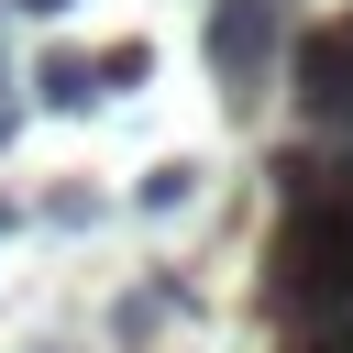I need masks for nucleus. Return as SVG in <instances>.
Returning a JSON list of instances; mask_svg holds the SVG:
<instances>
[{
	"mask_svg": "<svg viewBox=\"0 0 353 353\" xmlns=\"http://www.w3.org/2000/svg\"><path fill=\"white\" fill-rule=\"evenodd\" d=\"M265 309L298 342H342L353 353V154H287V232L265 265Z\"/></svg>",
	"mask_w": 353,
	"mask_h": 353,
	"instance_id": "f257e3e1",
	"label": "nucleus"
},
{
	"mask_svg": "<svg viewBox=\"0 0 353 353\" xmlns=\"http://www.w3.org/2000/svg\"><path fill=\"white\" fill-rule=\"evenodd\" d=\"M276 66H287V0H210V77H221V99L254 110Z\"/></svg>",
	"mask_w": 353,
	"mask_h": 353,
	"instance_id": "f03ea898",
	"label": "nucleus"
},
{
	"mask_svg": "<svg viewBox=\"0 0 353 353\" xmlns=\"http://www.w3.org/2000/svg\"><path fill=\"white\" fill-rule=\"evenodd\" d=\"M298 110L353 154V22H331V33L298 44Z\"/></svg>",
	"mask_w": 353,
	"mask_h": 353,
	"instance_id": "7ed1b4c3",
	"label": "nucleus"
},
{
	"mask_svg": "<svg viewBox=\"0 0 353 353\" xmlns=\"http://www.w3.org/2000/svg\"><path fill=\"white\" fill-rule=\"evenodd\" d=\"M33 99H44V110H99L88 55H44V66H33Z\"/></svg>",
	"mask_w": 353,
	"mask_h": 353,
	"instance_id": "20e7f679",
	"label": "nucleus"
},
{
	"mask_svg": "<svg viewBox=\"0 0 353 353\" xmlns=\"http://www.w3.org/2000/svg\"><path fill=\"white\" fill-rule=\"evenodd\" d=\"M143 66H154V44H99V55H88V77H99V99H121V88H132Z\"/></svg>",
	"mask_w": 353,
	"mask_h": 353,
	"instance_id": "39448f33",
	"label": "nucleus"
},
{
	"mask_svg": "<svg viewBox=\"0 0 353 353\" xmlns=\"http://www.w3.org/2000/svg\"><path fill=\"white\" fill-rule=\"evenodd\" d=\"M11 132H22V77L0 66V143H11Z\"/></svg>",
	"mask_w": 353,
	"mask_h": 353,
	"instance_id": "423d86ee",
	"label": "nucleus"
},
{
	"mask_svg": "<svg viewBox=\"0 0 353 353\" xmlns=\"http://www.w3.org/2000/svg\"><path fill=\"white\" fill-rule=\"evenodd\" d=\"M22 11H33V22H55V11H66V0H22Z\"/></svg>",
	"mask_w": 353,
	"mask_h": 353,
	"instance_id": "0eeeda50",
	"label": "nucleus"
},
{
	"mask_svg": "<svg viewBox=\"0 0 353 353\" xmlns=\"http://www.w3.org/2000/svg\"><path fill=\"white\" fill-rule=\"evenodd\" d=\"M0 232H11V210H0Z\"/></svg>",
	"mask_w": 353,
	"mask_h": 353,
	"instance_id": "6e6552de",
	"label": "nucleus"
}]
</instances>
